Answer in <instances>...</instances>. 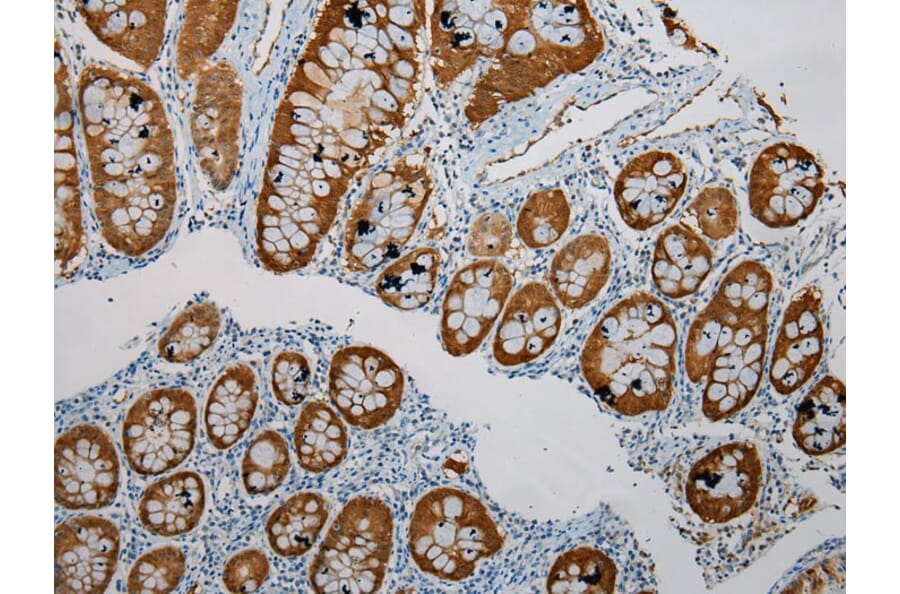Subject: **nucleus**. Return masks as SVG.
Masks as SVG:
<instances>
[{"label": "nucleus", "mask_w": 900, "mask_h": 594, "mask_svg": "<svg viewBox=\"0 0 900 594\" xmlns=\"http://www.w3.org/2000/svg\"><path fill=\"white\" fill-rule=\"evenodd\" d=\"M678 329L670 308L636 291L609 308L580 354L582 378L608 409L637 418L666 411L674 395Z\"/></svg>", "instance_id": "1"}, {"label": "nucleus", "mask_w": 900, "mask_h": 594, "mask_svg": "<svg viewBox=\"0 0 900 594\" xmlns=\"http://www.w3.org/2000/svg\"><path fill=\"white\" fill-rule=\"evenodd\" d=\"M768 313H741L713 296L690 324L684 368L691 383L706 382L701 410L707 419L734 416L758 391L768 348Z\"/></svg>", "instance_id": "2"}, {"label": "nucleus", "mask_w": 900, "mask_h": 594, "mask_svg": "<svg viewBox=\"0 0 900 594\" xmlns=\"http://www.w3.org/2000/svg\"><path fill=\"white\" fill-rule=\"evenodd\" d=\"M654 563L607 505L579 516L546 570L547 593L657 592Z\"/></svg>", "instance_id": "3"}, {"label": "nucleus", "mask_w": 900, "mask_h": 594, "mask_svg": "<svg viewBox=\"0 0 900 594\" xmlns=\"http://www.w3.org/2000/svg\"><path fill=\"white\" fill-rule=\"evenodd\" d=\"M506 535L478 497L450 486L436 487L414 505L407 547L425 575L446 582L470 578L478 564L499 553Z\"/></svg>", "instance_id": "4"}, {"label": "nucleus", "mask_w": 900, "mask_h": 594, "mask_svg": "<svg viewBox=\"0 0 900 594\" xmlns=\"http://www.w3.org/2000/svg\"><path fill=\"white\" fill-rule=\"evenodd\" d=\"M394 517L376 496L358 495L333 519L308 568L316 593H375L385 581Z\"/></svg>", "instance_id": "5"}, {"label": "nucleus", "mask_w": 900, "mask_h": 594, "mask_svg": "<svg viewBox=\"0 0 900 594\" xmlns=\"http://www.w3.org/2000/svg\"><path fill=\"white\" fill-rule=\"evenodd\" d=\"M197 406L182 388H160L142 394L128 409L122 445L131 469L156 476L180 465L192 452Z\"/></svg>", "instance_id": "6"}, {"label": "nucleus", "mask_w": 900, "mask_h": 594, "mask_svg": "<svg viewBox=\"0 0 900 594\" xmlns=\"http://www.w3.org/2000/svg\"><path fill=\"white\" fill-rule=\"evenodd\" d=\"M404 390L401 367L372 345L343 346L330 360L328 395L350 426L373 430L387 424L399 410Z\"/></svg>", "instance_id": "7"}, {"label": "nucleus", "mask_w": 900, "mask_h": 594, "mask_svg": "<svg viewBox=\"0 0 900 594\" xmlns=\"http://www.w3.org/2000/svg\"><path fill=\"white\" fill-rule=\"evenodd\" d=\"M512 288L511 271L497 259H479L458 269L441 303L444 351L452 357L477 351L502 315Z\"/></svg>", "instance_id": "8"}, {"label": "nucleus", "mask_w": 900, "mask_h": 594, "mask_svg": "<svg viewBox=\"0 0 900 594\" xmlns=\"http://www.w3.org/2000/svg\"><path fill=\"white\" fill-rule=\"evenodd\" d=\"M824 190V171L816 157L801 146L779 142L753 164L750 210L767 227H793L814 211Z\"/></svg>", "instance_id": "9"}, {"label": "nucleus", "mask_w": 900, "mask_h": 594, "mask_svg": "<svg viewBox=\"0 0 900 594\" xmlns=\"http://www.w3.org/2000/svg\"><path fill=\"white\" fill-rule=\"evenodd\" d=\"M119 486V459L109 435L92 424L63 432L54 445V498L69 510L108 506Z\"/></svg>", "instance_id": "10"}, {"label": "nucleus", "mask_w": 900, "mask_h": 594, "mask_svg": "<svg viewBox=\"0 0 900 594\" xmlns=\"http://www.w3.org/2000/svg\"><path fill=\"white\" fill-rule=\"evenodd\" d=\"M120 534L109 519L69 518L54 532L56 593H103L117 568Z\"/></svg>", "instance_id": "11"}, {"label": "nucleus", "mask_w": 900, "mask_h": 594, "mask_svg": "<svg viewBox=\"0 0 900 594\" xmlns=\"http://www.w3.org/2000/svg\"><path fill=\"white\" fill-rule=\"evenodd\" d=\"M423 195L405 191L366 201L347 224L343 239V265L351 273H367L392 259L412 238Z\"/></svg>", "instance_id": "12"}, {"label": "nucleus", "mask_w": 900, "mask_h": 594, "mask_svg": "<svg viewBox=\"0 0 900 594\" xmlns=\"http://www.w3.org/2000/svg\"><path fill=\"white\" fill-rule=\"evenodd\" d=\"M687 173L681 160L652 150L633 158L618 174L614 199L623 222L646 231L663 222L684 194Z\"/></svg>", "instance_id": "13"}, {"label": "nucleus", "mask_w": 900, "mask_h": 594, "mask_svg": "<svg viewBox=\"0 0 900 594\" xmlns=\"http://www.w3.org/2000/svg\"><path fill=\"white\" fill-rule=\"evenodd\" d=\"M823 293L815 284L798 289L784 310L774 343L769 381L781 395L804 386L820 364L825 345Z\"/></svg>", "instance_id": "14"}, {"label": "nucleus", "mask_w": 900, "mask_h": 594, "mask_svg": "<svg viewBox=\"0 0 900 594\" xmlns=\"http://www.w3.org/2000/svg\"><path fill=\"white\" fill-rule=\"evenodd\" d=\"M562 314L552 291L530 281L509 297L492 342L495 362L504 368L529 364L544 355L561 331Z\"/></svg>", "instance_id": "15"}, {"label": "nucleus", "mask_w": 900, "mask_h": 594, "mask_svg": "<svg viewBox=\"0 0 900 594\" xmlns=\"http://www.w3.org/2000/svg\"><path fill=\"white\" fill-rule=\"evenodd\" d=\"M609 241L596 233L582 234L554 255L549 283L556 300L570 310L590 304L606 286L611 274Z\"/></svg>", "instance_id": "16"}, {"label": "nucleus", "mask_w": 900, "mask_h": 594, "mask_svg": "<svg viewBox=\"0 0 900 594\" xmlns=\"http://www.w3.org/2000/svg\"><path fill=\"white\" fill-rule=\"evenodd\" d=\"M714 254L709 244L687 224L664 228L656 238L651 279L663 296L678 300L695 294L709 276Z\"/></svg>", "instance_id": "17"}, {"label": "nucleus", "mask_w": 900, "mask_h": 594, "mask_svg": "<svg viewBox=\"0 0 900 594\" xmlns=\"http://www.w3.org/2000/svg\"><path fill=\"white\" fill-rule=\"evenodd\" d=\"M259 402L257 375L247 363L228 366L213 384L204 407V426L214 448L227 450L249 429Z\"/></svg>", "instance_id": "18"}, {"label": "nucleus", "mask_w": 900, "mask_h": 594, "mask_svg": "<svg viewBox=\"0 0 900 594\" xmlns=\"http://www.w3.org/2000/svg\"><path fill=\"white\" fill-rule=\"evenodd\" d=\"M205 503L202 478L194 471H179L146 488L139 502L138 516L151 534L175 537L199 524Z\"/></svg>", "instance_id": "19"}, {"label": "nucleus", "mask_w": 900, "mask_h": 594, "mask_svg": "<svg viewBox=\"0 0 900 594\" xmlns=\"http://www.w3.org/2000/svg\"><path fill=\"white\" fill-rule=\"evenodd\" d=\"M844 383L835 376L821 378L800 403L793 437L805 453L819 456L845 443Z\"/></svg>", "instance_id": "20"}, {"label": "nucleus", "mask_w": 900, "mask_h": 594, "mask_svg": "<svg viewBox=\"0 0 900 594\" xmlns=\"http://www.w3.org/2000/svg\"><path fill=\"white\" fill-rule=\"evenodd\" d=\"M293 444L300 467L320 474L344 461L349 437L337 412L324 401L312 400L302 407L295 421Z\"/></svg>", "instance_id": "21"}, {"label": "nucleus", "mask_w": 900, "mask_h": 594, "mask_svg": "<svg viewBox=\"0 0 900 594\" xmlns=\"http://www.w3.org/2000/svg\"><path fill=\"white\" fill-rule=\"evenodd\" d=\"M440 265L441 254L437 249L417 247L381 271L374 283L375 293L385 304L398 310L420 309L433 297Z\"/></svg>", "instance_id": "22"}, {"label": "nucleus", "mask_w": 900, "mask_h": 594, "mask_svg": "<svg viewBox=\"0 0 900 594\" xmlns=\"http://www.w3.org/2000/svg\"><path fill=\"white\" fill-rule=\"evenodd\" d=\"M328 517V502L321 494L303 491L292 495L267 519L269 547L283 558L305 554L315 544Z\"/></svg>", "instance_id": "23"}, {"label": "nucleus", "mask_w": 900, "mask_h": 594, "mask_svg": "<svg viewBox=\"0 0 900 594\" xmlns=\"http://www.w3.org/2000/svg\"><path fill=\"white\" fill-rule=\"evenodd\" d=\"M220 328L221 314L214 303L192 304L176 316L160 338L158 353L171 363L193 361L214 343Z\"/></svg>", "instance_id": "24"}, {"label": "nucleus", "mask_w": 900, "mask_h": 594, "mask_svg": "<svg viewBox=\"0 0 900 594\" xmlns=\"http://www.w3.org/2000/svg\"><path fill=\"white\" fill-rule=\"evenodd\" d=\"M290 453L284 437L266 429L248 445L241 461V479L248 495L264 496L274 492L287 478Z\"/></svg>", "instance_id": "25"}, {"label": "nucleus", "mask_w": 900, "mask_h": 594, "mask_svg": "<svg viewBox=\"0 0 900 594\" xmlns=\"http://www.w3.org/2000/svg\"><path fill=\"white\" fill-rule=\"evenodd\" d=\"M570 216V205L561 189L538 191L529 197L519 212L517 234L530 249L550 247L566 232Z\"/></svg>", "instance_id": "26"}, {"label": "nucleus", "mask_w": 900, "mask_h": 594, "mask_svg": "<svg viewBox=\"0 0 900 594\" xmlns=\"http://www.w3.org/2000/svg\"><path fill=\"white\" fill-rule=\"evenodd\" d=\"M772 289L773 277L768 268L746 259L724 276L714 297L735 311L760 314L769 312Z\"/></svg>", "instance_id": "27"}, {"label": "nucleus", "mask_w": 900, "mask_h": 594, "mask_svg": "<svg viewBox=\"0 0 900 594\" xmlns=\"http://www.w3.org/2000/svg\"><path fill=\"white\" fill-rule=\"evenodd\" d=\"M186 572L183 551L172 545L155 548L140 556L127 578L129 593H168L181 582Z\"/></svg>", "instance_id": "28"}, {"label": "nucleus", "mask_w": 900, "mask_h": 594, "mask_svg": "<svg viewBox=\"0 0 900 594\" xmlns=\"http://www.w3.org/2000/svg\"><path fill=\"white\" fill-rule=\"evenodd\" d=\"M701 234L713 241L725 240L738 227V207L731 191L722 186L704 188L689 205Z\"/></svg>", "instance_id": "29"}, {"label": "nucleus", "mask_w": 900, "mask_h": 594, "mask_svg": "<svg viewBox=\"0 0 900 594\" xmlns=\"http://www.w3.org/2000/svg\"><path fill=\"white\" fill-rule=\"evenodd\" d=\"M311 367L302 353L292 350L279 352L270 371L271 389L275 399L284 406H296L308 395Z\"/></svg>", "instance_id": "30"}, {"label": "nucleus", "mask_w": 900, "mask_h": 594, "mask_svg": "<svg viewBox=\"0 0 900 594\" xmlns=\"http://www.w3.org/2000/svg\"><path fill=\"white\" fill-rule=\"evenodd\" d=\"M512 241L513 229L509 220L501 213L487 212L471 225L466 246L474 257L496 259L509 251Z\"/></svg>", "instance_id": "31"}, {"label": "nucleus", "mask_w": 900, "mask_h": 594, "mask_svg": "<svg viewBox=\"0 0 900 594\" xmlns=\"http://www.w3.org/2000/svg\"><path fill=\"white\" fill-rule=\"evenodd\" d=\"M269 574L270 563L266 554L257 548H247L227 561L222 582L231 593H249L258 590Z\"/></svg>", "instance_id": "32"}]
</instances>
